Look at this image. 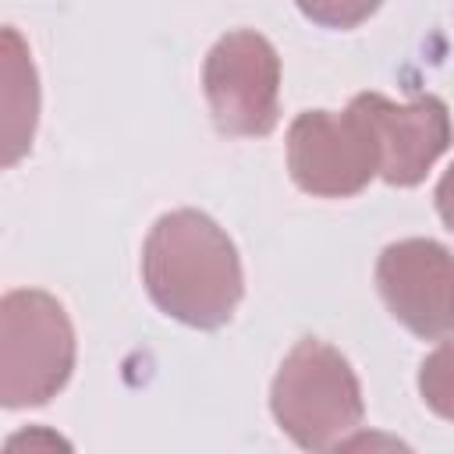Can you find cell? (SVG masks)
<instances>
[{
	"mask_svg": "<svg viewBox=\"0 0 454 454\" xmlns=\"http://www.w3.org/2000/svg\"><path fill=\"white\" fill-rule=\"evenodd\" d=\"M74 326L67 309L39 287L7 291L0 301V404L39 408L74 372Z\"/></svg>",
	"mask_w": 454,
	"mask_h": 454,
	"instance_id": "cell-3",
	"label": "cell"
},
{
	"mask_svg": "<svg viewBox=\"0 0 454 454\" xmlns=\"http://www.w3.org/2000/svg\"><path fill=\"white\" fill-rule=\"evenodd\" d=\"M419 397L426 408L447 422H454V340L433 348L419 365Z\"/></svg>",
	"mask_w": 454,
	"mask_h": 454,
	"instance_id": "cell-9",
	"label": "cell"
},
{
	"mask_svg": "<svg viewBox=\"0 0 454 454\" xmlns=\"http://www.w3.org/2000/svg\"><path fill=\"white\" fill-rule=\"evenodd\" d=\"M298 11L319 28H355L369 21L383 0H294Z\"/></svg>",
	"mask_w": 454,
	"mask_h": 454,
	"instance_id": "cell-10",
	"label": "cell"
},
{
	"mask_svg": "<svg viewBox=\"0 0 454 454\" xmlns=\"http://www.w3.org/2000/svg\"><path fill=\"white\" fill-rule=\"evenodd\" d=\"M433 202H436V213L443 220L447 231H454V163L443 170V177L436 181V192H433Z\"/></svg>",
	"mask_w": 454,
	"mask_h": 454,
	"instance_id": "cell-11",
	"label": "cell"
},
{
	"mask_svg": "<svg viewBox=\"0 0 454 454\" xmlns=\"http://www.w3.org/2000/svg\"><path fill=\"white\" fill-rule=\"evenodd\" d=\"M18 447H67V440H60L57 433H46V429H28V433H18L7 440V450H18Z\"/></svg>",
	"mask_w": 454,
	"mask_h": 454,
	"instance_id": "cell-12",
	"label": "cell"
},
{
	"mask_svg": "<svg viewBox=\"0 0 454 454\" xmlns=\"http://www.w3.org/2000/svg\"><path fill=\"white\" fill-rule=\"evenodd\" d=\"M355 103L372 124L380 145V177L394 188H415L419 181H426L433 163L450 149L454 124L440 96L394 103L380 92H358Z\"/></svg>",
	"mask_w": 454,
	"mask_h": 454,
	"instance_id": "cell-7",
	"label": "cell"
},
{
	"mask_svg": "<svg viewBox=\"0 0 454 454\" xmlns=\"http://www.w3.org/2000/svg\"><path fill=\"white\" fill-rule=\"evenodd\" d=\"M387 312L422 340L454 333V255L433 238L390 241L376 259Z\"/></svg>",
	"mask_w": 454,
	"mask_h": 454,
	"instance_id": "cell-6",
	"label": "cell"
},
{
	"mask_svg": "<svg viewBox=\"0 0 454 454\" xmlns=\"http://www.w3.org/2000/svg\"><path fill=\"white\" fill-rule=\"evenodd\" d=\"M291 181L316 199H351L380 174V145L362 106L301 110L287 128Z\"/></svg>",
	"mask_w": 454,
	"mask_h": 454,
	"instance_id": "cell-4",
	"label": "cell"
},
{
	"mask_svg": "<svg viewBox=\"0 0 454 454\" xmlns=\"http://www.w3.org/2000/svg\"><path fill=\"white\" fill-rule=\"evenodd\" d=\"M270 411L298 447L330 450L362 426V383L333 344L305 337L284 355L270 383Z\"/></svg>",
	"mask_w": 454,
	"mask_h": 454,
	"instance_id": "cell-2",
	"label": "cell"
},
{
	"mask_svg": "<svg viewBox=\"0 0 454 454\" xmlns=\"http://www.w3.org/2000/svg\"><path fill=\"white\" fill-rule=\"evenodd\" d=\"M142 284L163 316L192 330L227 326L245 298L234 241L199 209H170L149 227L142 245Z\"/></svg>",
	"mask_w": 454,
	"mask_h": 454,
	"instance_id": "cell-1",
	"label": "cell"
},
{
	"mask_svg": "<svg viewBox=\"0 0 454 454\" xmlns=\"http://www.w3.org/2000/svg\"><path fill=\"white\" fill-rule=\"evenodd\" d=\"M213 124L234 138H266L280 121V57L252 28L220 35L202 60Z\"/></svg>",
	"mask_w": 454,
	"mask_h": 454,
	"instance_id": "cell-5",
	"label": "cell"
},
{
	"mask_svg": "<svg viewBox=\"0 0 454 454\" xmlns=\"http://www.w3.org/2000/svg\"><path fill=\"white\" fill-rule=\"evenodd\" d=\"M39 121V78L28 43L14 25L4 28V167H14L35 138Z\"/></svg>",
	"mask_w": 454,
	"mask_h": 454,
	"instance_id": "cell-8",
	"label": "cell"
}]
</instances>
